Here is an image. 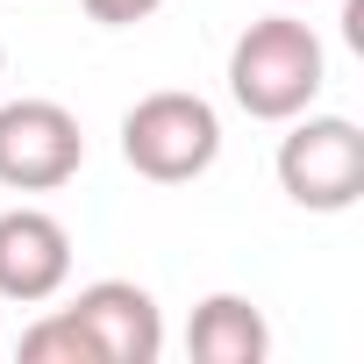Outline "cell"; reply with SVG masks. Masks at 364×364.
Segmentation results:
<instances>
[{"mask_svg":"<svg viewBox=\"0 0 364 364\" xmlns=\"http://www.w3.org/2000/svg\"><path fill=\"white\" fill-rule=\"evenodd\" d=\"M328 50L300 15H257L229 50V93L250 122H293L321 100Z\"/></svg>","mask_w":364,"mask_h":364,"instance_id":"cell-1","label":"cell"},{"mask_svg":"<svg viewBox=\"0 0 364 364\" xmlns=\"http://www.w3.org/2000/svg\"><path fill=\"white\" fill-rule=\"evenodd\" d=\"M122 157L150 186H186V178H200L222 157V114L200 93H178V86L143 93L122 114Z\"/></svg>","mask_w":364,"mask_h":364,"instance_id":"cell-2","label":"cell"},{"mask_svg":"<svg viewBox=\"0 0 364 364\" xmlns=\"http://www.w3.org/2000/svg\"><path fill=\"white\" fill-rule=\"evenodd\" d=\"M279 186L307 215H343L364 193V129L350 114H293L279 136Z\"/></svg>","mask_w":364,"mask_h":364,"instance_id":"cell-3","label":"cell"},{"mask_svg":"<svg viewBox=\"0 0 364 364\" xmlns=\"http://www.w3.org/2000/svg\"><path fill=\"white\" fill-rule=\"evenodd\" d=\"M86 164L79 114L65 100H8L0 107V186L8 193H58Z\"/></svg>","mask_w":364,"mask_h":364,"instance_id":"cell-4","label":"cell"},{"mask_svg":"<svg viewBox=\"0 0 364 364\" xmlns=\"http://www.w3.org/2000/svg\"><path fill=\"white\" fill-rule=\"evenodd\" d=\"M65 314L93 336L100 364H157V350H164V314L136 279H93V286H79V300Z\"/></svg>","mask_w":364,"mask_h":364,"instance_id":"cell-5","label":"cell"},{"mask_svg":"<svg viewBox=\"0 0 364 364\" xmlns=\"http://www.w3.org/2000/svg\"><path fill=\"white\" fill-rule=\"evenodd\" d=\"M72 279V229L43 208H8L0 215V300L36 307L65 293Z\"/></svg>","mask_w":364,"mask_h":364,"instance_id":"cell-6","label":"cell"},{"mask_svg":"<svg viewBox=\"0 0 364 364\" xmlns=\"http://www.w3.org/2000/svg\"><path fill=\"white\" fill-rule=\"evenodd\" d=\"M186 350H193L200 364H264L272 328H264V314H257L243 293H215V300L193 307V321H186Z\"/></svg>","mask_w":364,"mask_h":364,"instance_id":"cell-7","label":"cell"},{"mask_svg":"<svg viewBox=\"0 0 364 364\" xmlns=\"http://www.w3.org/2000/svg\"><path fill=\"white\" fill-rule=\"evenodd\" d=\"M22 364H100V350H93V336L58 307V314H43V321L22 328Z\"/></svg>","mask_w":364,"mask_h":364,"instance_id":"cell-8","label":"cell"},{"mask_svg":"<svg viewBox=\"0 0 364 364\" xmlns=\"http://www.w3.org/2000/svg\"><path fill=\"white\" fill-rule=\"evenodd\" d=\"M164 8V0H86V15L100 22V29H136V22H150Z\"/></svg>","mask_w":364,"mask_h":364,"instance_id":"cell-9","label":"cell"},{"mask_svg":"<svg viewBox=\"0 0 364 364\" xmlns=\"http://www.w3.org/2000/svg\"><path fill=\"white\" fill-rule=\"evenodd\" d=\"M0 72H8V43H0Z\"/></svg>","mask_w":364,"mask_h":364,"instance_id":"cell-10","label":"cell"},{"mask_svg":"<svg viewBox=\"0 0 364 364\" xmlns=\"http://www.w3.org/2000/svg\"><path fill=\"white\" fill-rule=\"evenodd\" d=\"M286 8H293V0H286Z\"/></svg>","mask_w":364,"mask_h":364,"instance_id":"cell-11","label":"cell"}]
</instances>
